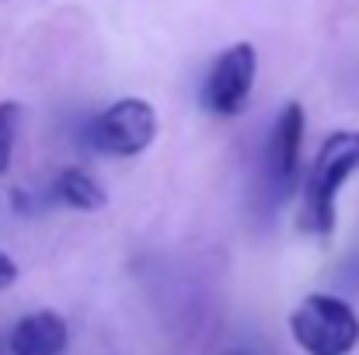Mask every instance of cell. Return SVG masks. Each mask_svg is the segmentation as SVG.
I'll list each match as a JSON object with an SVG mask.
<instances>
[{
    "mask_svg": "<svg viewBox=\"0 0 359 355\" xmlns=\"http://www.w3.org/2000/svg\"><path fill=\"white\" fill-rule=\"evenodd\" d=\"M67 321L56 310H35L21 317L7 338L11 355H63L67 352Z\"/></svg>",
    "mask_w": 359,
    "mask_h": 355,
    "instance_id": "5",
    "label": "cell"
},
{
    "mask_svg": "<svg viewBox=\"0 0 359 355\" xmlns=\"http://www.w3.org/2000/svg\"><path fill=\"white\" fill-rule=\"evenodd\" d=\"M0 355H11V345H0Z\"/></svg>",
    "mask_w": 359,
    "mask_h": 355,
    "instance_id": "10",
    "label": "cell"
},
{
    "mask_svg": "<svg viewBox=\"0 0 359 355\" xmlns=\"http://www.w3.org/2000/svg\"><path fill=\"white\" fill-rule=\"evenodd\" d=\"M14 279H18V265H14V258H7L0 251V289H7Z\"/></svg>",
    "mask_w": 359,
    "mask_h": 355,
    "instance_id": "9",
    "label": "cell"
},
{
    "mask_svg": "<svg viewBox=\"0 0 359 355\" xmlns=\"http://www.w3.org/2000/svg\"><path fill=\"white\" fill-rule=\"evenodd\" d=\"M359 171V132H332L307 174V192H304V209H300V227L307 234L328 237L335 230V202L342 185Z\"/></svg>",
    "mask_w": 359,
    "mask_h": 355,
    "instance_id": "1",
    "label": "cell"
},
{
    "mask_svg": "<svg viewBox=\"0 0 359 355\" xmlns=\"http://www.w3.org/2000/svg\"><path fill=\"white\" fill-rule=\"evenodd\" d=\"M21 132V105L18 102H0V174L7 171L14 157V143Z\"/></svg>",
    "mask_w": 359,
    "mask_h": 355,
    "instance_id": "8",
    "label": "cell"
},
{
    "mask_svg": "<svg viewBox=\"0 0 359 355\" xmlns=\"http://www.w3.org/2000/svg\"><path fill=\"white\" fill-rule=\"evenodd\" d=\"M255 67H258V56L251 42H238L213 60L206 74V91H203V102L213 116H238L244 109L255 84Z\"/></svg>",
    "mask_w": 359,
    "mask_h": 355,
    "instance_id": "4",
    "label": "cell"
},
{
    "mask_svg": "<svg viewBox=\"0 0 359 355\" xmlns=\"http://www.w3.org/2000/svg\"><path fill=\"white\" fill-rule=\"evenodd\" d=\"M300 150H304V109L297 102H290L279 112L272 139H269V164H272L276 181H283V185L293 181V174L300 167Z\"/></svg>",
    "mask_w": 359,
    "mask_h": 355,
    "instance_id": "6",
    "label": "cell"
},
{
    "mask_svg": "<svg viewBox=\"0 0 359 355\" xmlns=\"http://www.w3.org/2000/svg\"><path fill=\"white\" fill-rule=\"evenodd\" d=\"M53 192H56V199H63L67 206L84 209V213L102 209V206H105V199H109V195H105V188H102V181H98L95 174L81 171V167H67V171L56 178Z\"/></svg>",
    "mask_w": 359,
    "mask_h": 355,
    "instance_id": "7",
    "label": "cell"
},
{
    "mask_svg": "<svg viewBox=\"0 0 359 355\" xmlns=\"http://www.w3.org/2000/svg\"><path fill=\"white\" fill-rule=\"evenodd\" d=\"M157 136V112L143 98H122L91 122V146L109 157H136Z\"/></svg>",
    "mask_w": 359,
    "mask_h": 355,
    "instance_id": "3",
    "label": "cell"
},
{
    "mask_svg": "<svg viewBox=\"0 0 359 355\" xmlns=\"http://www.w3.org/2000/svg\"><path fill=\"white\" fill-rule=\"evenodd\" d=\"M290 331L307 355H349L359 342V317L339 296L314 293L290 314Z\"/></svg>",
    "mask_w": 359,
    "mask_h": 355,
    "instance_id": "2",
    "label": "cell"
}]
</instances>
